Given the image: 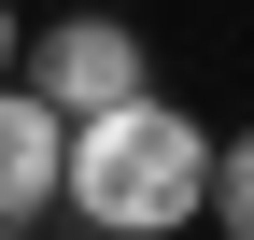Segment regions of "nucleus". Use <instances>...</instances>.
Here are the masks:
<instances>
[{
	"mask_svg": "<svg viewBox=\"0 0 254 240\" xmlns=\"http://www.w3.org/2000/svg\"><path fill=\"white\" fill-rule=\"evenodd\" d=\"M0 71H28V57H14V0H0Z\"/></svg>",
	"mask_w": 254,
	"mask_h": 240,
	"instance_id": "obj_5",
	"label": "nucleus"
},
{
	"mask_svg": "<svg viewBox=\"0 0 254 240\" xmlns=\"http://www.w3.org/2000/svg\"><path fill=\"white\" fill-rule=\"evenodd\" d=\"M57 198H71V113L28 71H0V240H28Z\"/></svg>",
	"mask_w": 254,
	"mask_h": 240,
	"instance_id": "obj_2",
	"label": "nucleus"
},
{
	"mask_svg": "<svg viewBox=\"0 0 254 240\" xmlns=\"http://www.w3.org/2000/svg\"><path fill=\"white\" fill-rule=\"evenodd\" d=\"M28 85H43L57 113H99V99H127V85H155V57H141L127 14H57L43 43H28Z\"/></svg>",
	"mask_w": 254,
	"mask_h": 240,
	"instance_id": "obj_3",
	"label": "nucleus"
},
{
	"mask_svg": "<svg viewBox=\"0 0 254 240\" xmlns=\"http://www.w3.org/2000/svg\"><path fill=\"white\" fill-rule=\"evenodd\" d=\"M212 226L254 240V127H240V141H212Z\"/></svg>",
	"mask_w": 254,
	"mask_h": 240,
	"instance_id": "obj_4",
	"label": "nucleus"
},
{
	"mask_svg": "<svg viewBox=\"0 0 254 240\" xmlns=\"http://www.w3.org/2000/svg\"><path fill=\"white\" fill-rule=\"evenodd\" d=\"M57 212H85L99 240L198 226V212H212V127H198L184 99H155V85L71 113V198H57Z\"/></svg>",
	"mask_w": 254,
	"mask_h": 240,
	"instance_id": "obj_1",
	"label": "nucleus"
}]
</instances>
